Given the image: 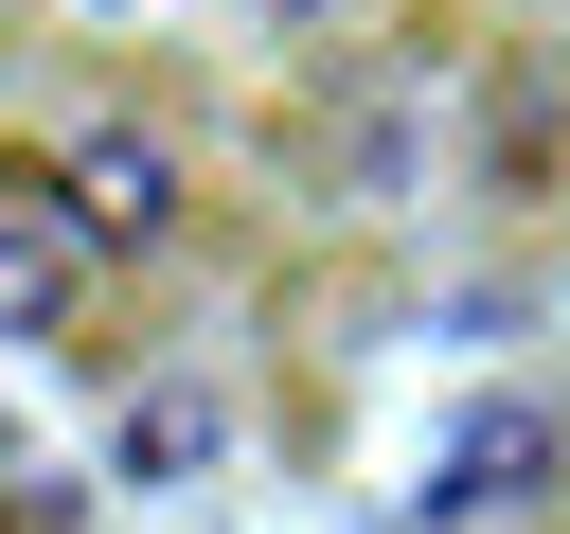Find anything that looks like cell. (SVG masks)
Returning <instances> with one entry per match:
<instances>
[{"label": "cell", "instance_id": "1", "mask_svg": "<svg viewBox=\"0 0 570 534\" xmlns=\"http://www.w3.org/2000/svg\"><path fill=\"white\" fill-rule=\"evenodd\" d=\"M53 214H71L89 249H160V231H178V160H160L142 125H89V142L53 160Z\"/></svg>", "mask_w": 570, "mask_h": 534}, {"label": "cell", "instance_id": "2", "mask_svg": "<svg viewBox=\"0 0 570 534\" xmlns=\"http://www.w3.org/2000/svg\"><path fill=\"white\" fill-rule=\"evenodd\" d=\"M71 285H89V231H71L53 196H0V338H53Z\"/></svg>", "mask_w": 570, "mask_h": 534}]
</instances>
